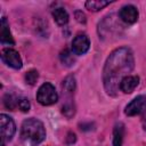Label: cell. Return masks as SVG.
<instances>
[{
    "mask_svg": "<svg viewBox=\"0 0 146 146\" xmlns=\"http://www.w3.org/2000/svg\"><path fill=\"white\" fill-rule=\"evenodd\" d=\"M133 66V55L128 47L117 48L108 56L103 71L104 87L108 95L116 96L120 89V82L129 75Z\"/></svg>",
    "mask_w": 146,
    "mask_h": 146,
    "instance_id": "1",
    "label": "cell"
},
{
    "mask_svg": "<svg viewBox=\"0 0 146 146\" xmlns=\"http://www.w3.org/2000/svg\"><path fill=\"white\" fill-rule=\"evenodd\" d=\"M46 138V130L41 121L31 117L21 127V140L25 146H36Z\"/></svg>",
    "mask_w": 146,
    "mask_h": 146,
    "instance_id": "2",
    "label": "cell"
},
{
    "mask_svg": "<svg viewBox=\"0 0 146 146\" xmlns=\"http://www.w3.org/2000/svg\"><path fill=\"white\" fill-rule=\"evenodd\" d=\"M36 100L43 106H49L55 104L58 100V95L55 87L49 82L43 83L38 90Z\"/></svg>",
    "mask_w": 146,
    "mask_h": 146,
    "instance_id": "3",
    "label": "cell"
},
{
    "mask_svg": "<svg viewBox=\"0 0 146 146\" xmlns=\"http://www.w3.org/2000/svg\"><path fill=\"white\" fill-rule=\"evenodd\" d=\"M0 129H1V146H6V143L11 140L16 131L14 120L6 114H1L0 115Z\"/></svg>",
    "mask_w": 146,
    "mask_h": 146,
    "instance_id": "4",
    "label": "cell"
},
{
    "mask_svg": "<svg viewBox=\"0 0 146 146\" xmlns=\"http://www.w3.org/2000/svg\"><path fill=\"white\" fill-rule=\"evenodd\" d=\"M125 114L128 116L141 115L146 113V96L140 95L133 98L127 106H125Z\"/></svg>",
    "mask_w": 146,
    "mask_h": 146,
    "instance_id": "5",
    "label": "cell"
},
{
    "mask_svg": "<svg viewBox=\"0 0 146 146\" xmlns=\"http://www.w3.org/2000/svg\"><path fill=\"white\" fill-rule=\"evenodd\" d=\"M1 59L10 67L15 68V70H18L22 67V59H21V56L19 54L14 50V49H10V48H6L2 50L1 52Z\"/></svg>",
    "mask_w": 146,
    "mask_h": 146,
    "instance_id": "6",
    "label": "cell"
},
{
    "mask_svg": "<svg viewBox=\"0 0 146 146\" xmlns=\"http://www.w3.org/2000/svg\"><path fill=\"white\" fill-rule=\"evenodd\" d=\"M90 47V41L87 34L79 33L72 41V50L75 55H83L88 51Z\"/></svg>",
    "mask_w": 146,
    "mask_h": 146,
    "instance_id": "7",
    "label": "cell"
},
{
    "mask_svg": "<svg viewBox=\"0 0 146 146\" xmlns=\"http://www.w3.org/2000/svg\"><path fill=\"white\" fill-rule=\"evenodd\" d=\"M119 16H120V18L124 23H127V24H133L138 19V10H137V8L135 6L127 5V6H124V7L121 8Z\"/></svg>",
    "mask_w": 146,
    "mask_h": 146,
    "instance_id": "8",
    "label": "cell"
},
{
    "mask_svg": "<svg viewBox=\"0 0 146 146\" xmlns=\"http://www.w3.org/2000/svg\"><path fill=\"white\" fill-rule=\"evenodd\" d=\"M0 41L2 44H6V46H13L15 42H14V39L11 36V33L9 31V24L7 22V18L6 17H2L1 18V29H0Z\"/></svg>",
    "mask_w": 146,
    "mask_h": 146,
    "instance_id": "9",
    "label": "cell"
},
{
    "mask_svg": "<svg viewBox=\"0 0 146 146\" xmlns=\"http://www.w3.org/2000/svg\"><path fill=\"white\" fill-rule=\"evenodd\" d=\"M139 83V78L137 75H128L122 79L120 82V90L124 94H130L135 90V88Z\"/></svg>",
    "mask_w": 146,
    "mask_h": 146,
    "instance_id": "10",
    "label": "cell"
},
{
    "mask_svg": "<svg viewBox=\"0 0 146 146\" xmlns=\"http://www.w3.org/2000/svg\"><path fill=\"white\" fill-rule=\"evenodd\" d=\"M124 137V124L117 122L113 129V146H122Z\"/></svg>",
    "mask_w": 146,
    "mask_h": 146,
    "instance_id": "11",
    "label": "cell"
},
{
    "mask_svg": "<svg viewBox=\"0 0 146 146\" xmlns=\"http://www.w3.org/2000/svg\"><path fill=\"white\" fill-rule=\"evenodd\" d=\"M52 17L55 19V22L58 24V25H65L67 22H68V14L67 11L62 8V7H58V8H55L52 10Z\"/></svg>",
    "mask_w": 146,
    "mask_h": 146,
    "instance_id": "12",
    "label": "cell"
},
{
    "mask_svg": "<svg viewBox=\"0 0 146 146\" xmlns=\"http://www.w3.org/2000/svg\"><path fill=\"white\" fill-rule=\"evenodd\" d=\"M111 3V1H104V0H89L86 2V7L87 9H89L90 11H98L100 9H103L104 7L108 6Z\"/></svg>",
    "mask_w": 146,
    "mask_h": 146,
    "instance_id": "13",
    "label": "cell"
},
{
    "mask_svg": "<svg viewBox=\"0 0 146 146\" xmlns=\"http://www.w3.org/2000/svg\"><path fill=\"white\" fill-rule=\"evenodd\" d=\"M62 89L65 94H72L75 90V78L73 75L66 76L62 82Z\"/></svg>",
    "mask_w": 146,
    "mask_h": 146,
    "instance_id": "14",
    "label": "cell"
},
{
    "mask_svg": "<svg viewBox=\"0 0 146 146\" xmlns=\"http://www.w3.org/2000/svg\"><path fill=\"white\" fill-rule=\"evenodd\" d=\"M18 98L15 97L11 94H6L3 97V105L6 106V108L10 110V111H15L16 107H18Z\"/></svg>",
    "mask_w": 146,
    "mask_h": 146,
    "instance_id": "15",
    "label": "cell"
},
{
    "mask_svg": "<svg viewBox=\"0 0 146 146\" xmlns=\"http://www.w3.org/2000/svg\"><path fill=\"white\" fill-rule=\"evenodd\" d=\"M59 58H60V62L63 63V65H65V66H67V67L72 66V65L74 64V62H75L73 54H72L70 50H67V49H65V50H63V51L60 52Z\"/></svg>",
    "mask_w": 146,
    "mask_h": 146,
    "instance_id": "16",
    "label": "cell"
},
{
    "mask_svg": "<svg viewBox=\"0 0 146 146\" xmlns=\"http://www.w3.org/2000/svg\"><path fill=\"white\" fill-rule=\"evenodd\" d=\"M62 113L66 116V117H72L73 115H74V113H75V110H74V104L72 103V102H70V100H67L64 105H63V107H62Z\"/></svg>",
    "mask_w": 146,
    "mask_h": 146,
    "instance_id": "17",
    "label": "cell"
},
{
    "mask_svg": "<svg viewBox=\"0 0 146 146\" xmlns=\"http://www.w3.org/2000/svg\"><path fill=\"white\" fill-rule=\"evenodd\" d=\"M38 78H39V73H38L36 70H30L25 74V81H26V83H29L31 86H33L36 82Z\"/></svg>",
    "mask_w": 146,
    "mask_h": 146,
    "instance_id": "18",
    "label": "cell"
},
{
    "mask_svg": "<svg viewBox=\"0 0 146 146\" xmlns=\"http://www.w3.org/2000/svg\"><path fill=\"white\" fill-rule=\"evenodd\" d=\"M18 108L22 112H29L30 110V102L25 97H18Z\"/></svg>",
    "mask_w": 146,
    "mask_h": 146,
    "instance_id": "19",
    "label": "cell"
},
{
    "mask_svg": "<svg viewBox=\"0 0 146 146\" xmlns=\"http://www.w3.org/2000/svg\"><path fill=\"white\" fill-rule=\"evenodd\" d=\"M74 16H75V18H76V21L79 22V23H82V24H84L86 23V15L81 11V10H76L75 11V14H74Z\"/></svg>",
    "mask_w": 146,
    "mask_h": 146,
    "instance_id": "20",
    "label": "cell"
},
{
    "mask_svg": "<svg viewBox=\"0 0 146 146\" xmlns=\"http://www.w3.org/2000/svg\"><path fill=\"white\" fill-rule=\"evenodd\" d=\"M75 140H76V136H75V133H73V132H68V133H67V137H66V144L72 145L73 143H75Z\"/></svg>",
    "mask_w": 146,
    "mask_h": 146,
    "instance_id": "21",
    "label": "cell"
},
{
    "mask_svg": "<svg viewBox=\"0 0 146 146\" xmlns=\"http://www.w3.org/2000/svg\"><path fill=\"white\" fill-rule=\"evenodd\" d=\"M144 128H145V130H146V120H145V122H144Z\"/></svg>",
    "mask_w": 146,
    "mask_h": 146,
    "instance_id": "22",
    "label": "cell"
}]
</instances>
